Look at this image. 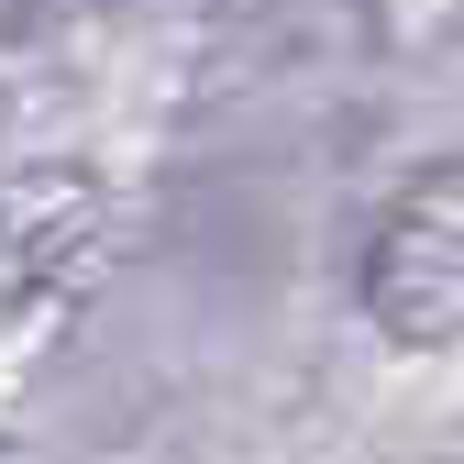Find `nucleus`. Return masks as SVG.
I'll return each mask as SVG.
<instances>
[{
  "label": "nucleus",
  "instance_id": "obj_1",
  "mask_svg": "<svg viewBox=\"0 0 464 464\" xmlns=\"http://www.w3.org/2000/svg\"><path fill=\"white\" fill-rule=\"evenodd\" d=\"M365 321L387 343H464V166L398 188V210L365 244Z\"/></svg>",
  "mask_w": 464,
  "mask_h": 464
},
{
  "label": "nucleus",
  "instance_id": "obj_2",
  "mask_svg": "<svg viewBox=\"0 0 464 464\" xmlns=\"http://www.w3.org/2000/svg\"><path fill=\"white\" fill-rule=\"evenodd\" d=\"M23 23H34V0H0V34H23Z\"/></svg>",
  "mask_w": 464,
  "mask_h": 464
}]
</instances>
